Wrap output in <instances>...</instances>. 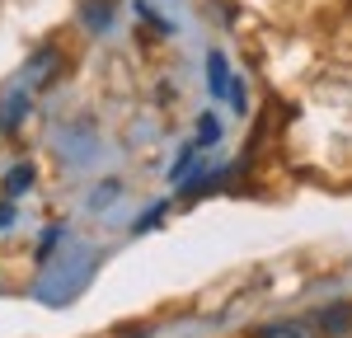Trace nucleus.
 Segmentation results:
<instances>
[{"instance_id":"nucleus-5","label":"nucleus","mask_w":352,"mask_h":338,"mask_svg":"<svg viewBox=\"0 0 352 338\" xmlns=\"http://www.w3.org/2000/svg\"><path fill=\"white\" fill-rule=\"evenodd\" d=\"M207 76H212V89H217V94H230V71H226V56H221V52H212Z\"/></svg>"},{"instance_id":"nucleus-1","label":"nucleus","mask_w":352,"mask_h":338,"mask_svg":"<svg viewBox=\"0 0 352 338\" xmlns=\"http://www.w3.org/2000/svg\"><path fill=\"white\" fill-rule=\"evenodd\" d=\"M56 66H61V61H56V52H52V47H43V52L24 66V80H19V84H24V89H43V84L56 76Z\"/></svg>"},{"instance_id":"nucleus-3","label":"nucleus","mask_w":352,"mask_h":338,"mask_svg":"<svg viewBox=\"0 0 352 338\" xmlns=\"http://www.w3.org/2000/svg\"><path fill=\"white\" fill-rule=\"evenodd\" d=\"M320 334H348L352 329V306L348 301H338V306H329V310H320Z\"/></svg>"},{"instance_id":"nucleus-2","label":"nucleus","mask_w":352,"mask_h":338,"mask_svg":"<svg viewBox=\"0 0 352 338\" xmlns=\"http://www.w3.org/2000/svg\"><path fill=\"white\" fill-rule=\"evenodd\" d=\"M258 338H320V324L315 319H282V324H268Z\"/></svg>"},{"instance_id":"nucleus-4","label":"nucleus","mask_w":352,"mask_h":338,"mask_svg":"<svg viewBox=\"0 0 352 338\" xmlns=\"http://www.w3.org/2000/svg\"><path fill=\"white\" fill-rule=\"evenodd\" d=\"M28 183H33V165H24V160H19V165L10 169V174H5V183H0V193H5V197H14V193H24Z\"/></svg>"},{"instance_id":"nucleus-6","label":"nucleus","mask_w":352,"mask_h":338,"mask_svg":"<svg viewBox=\"0 0 352 338\" xmlns=\"http://www.w3.org/2000/svg\"><path fill=\"white\" fill-rule=\"evenodd\" d=\"M197 127H202V132H197V137H202V141H217V137H221V122H217V117H212V113H207V117H202Z\"/></svg>"},{"instance_id":"nucleus-7","label":"nucleus","mask_w":352,"mask_h":338,"mask_svg":"<svg viewBox=\"0 0 352 338\" xmlns=\"http://www.w3.org/2000/svg\"><path fill=\"white\" fill-rule=\"evenodd\" d=\"M0 202H5V193H0Z\"/></svg>"},{"instance_id":"nucleus-8","label":"nucleus","mask_w":352,"mask_h":338,"mask_svg":"<svg viewBox=\"0 0 352 338\" xmlns=\"http://www.w3.org/2000/svg\"><path fill=\"white\" fill-rule=\"evenodd\" d=\"M0 132H5V127H0Z\"/></svg>"}]
</instances>
